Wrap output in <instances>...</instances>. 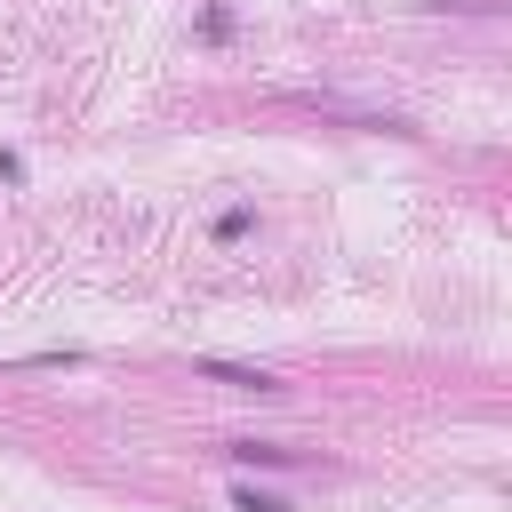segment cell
Masks as SVG:
<instances>
[{"label":"cell","mask_w":512,"mask_h":512,"mask_svg":"<svg viewBox=\"0 0 512 512\" xmlns=\"http://www.w3.org/2000/svg\"><path fill=\"white\" fill-rule=\"evenodd\" d=\"M192 368L216 376V384H232V392H280V376H272V368H248V360H216V352H200Z\"/></svg>","instance_id":"1"},{"label":"cell","mask_w":512,"mask_h":512,"mask_svg":"<svg viewBox=\"0 0 512 512\" xmlns=\"http://www.w3.org/2000/svg\"><path fill=\"white\" fill-rule=\"evenodd\" d=\"M224 456H240V464H288L296 448H280V440H224Z\"/></svg>","instance_id":"2"},{"label":"cell","mask_w":512,"mask_h":512,"mask_svg":"<svg viewBox=\"0 0 512 512\" xmlns=\"http://www.w3.org/2000/svg\"><path fill=\"white\" fill-rule=\"evenodd\" d=\"M232 512H288V504H280L272 488H248V480H240V488H232Z\"/></svg>","instance_id":"3"},{"label":"cell","mask_w":512,"mask_h":512,"mask_svg":"<svg viewBox=\"0 0 512 512\" xmlns=\"http://www.w3.org/2000/svg\"><path fill=\"white\" fill-rule=\"evenodd\" d=\"M248 232H256V208H224L216 216V240H248Z\"/></svg>","instance_id":"4"},{"label":"cell","mask_w":512,"mask_h":512,"mask_svg":"<svg viewBox=\"0 0 512 512\" xmlns=\"http://www.w3.org/2000/svg\"><path fill=\"white\" fill-rule=\"evenodd\" d=\"M200 40H232V8H208L200 16Z\"/></svg>","instance_id":"5"},{"label":"cell","mask_w":512,"mask_h":512,"mask_svg":"<svg viewBox=\"0 0 512 512\" xmlns=\"http://www.w3.org/2000/svg\"><path fill=\"white\" fill-rule=\"evenodd\" d=\"M16 176H24V160H16V152H0V184H16Z\"/></svg>","instance_id":"6"},{"label":"cell","mask_w":512,"mask_h":512,"mask_svg":"<svg viewBox=\"0 0 512 512\" xmlns=\"http://www.w3.org/2000/svg\"><path fill=\"white\" fill-rule=\"evenodd\" d=\"M424 8H488V0H424Z\"/></svg>","instance_id":"7"}]
</instances>
